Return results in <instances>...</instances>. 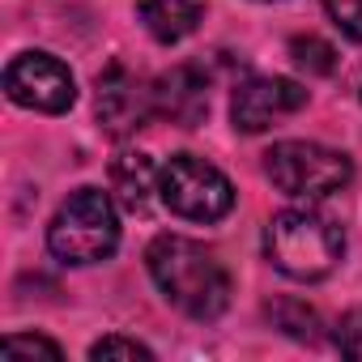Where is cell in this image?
Instances as JSON below:
<instances>
[{
    "mask_svg": "<svg viewBox=\"0 0 362 362\" xmlns=\"http://www.w3.org/2000/svg\"><path fill=\"white\" fill-rule=\"evenodd\" d=\"M153 103H158V115L184 124V128H197L209 111V81L201 77V69L179 64L153 81Z\"/></svg>",
    "mask_w": 362,
    "mask_h": 362,
    "instance_id": "9",
    "label": "cell"
},
{
    "mask_svg": "<svg viewBox=\"0 0 362 362\" xmlns=\"http://www.w3.org/2000/svg\"><path fill=\"white\" fill-rule=\"evenodd\" d=\"M332 341H337V349H341L345 358H362V307H354V311L341 315Z\"/></svg>",
    "mask_w": 362,
    "mask_h": 362,
    "instance_id": "17",
    "label": "cell"
},
{
    "mask_svg": "<svg viewBox=\"0 0 362 362\" xmlns=\"http://www.w3.org/2000/svg\"><path fill=\"white\" fill-rule=\"evenodd\" d=\"M94 107H98V124L111 132V136H128L136 128H145L153 115H158V103H153V86L145 77H136L132 69L124 64H111L107 73H98V86H94Z\"/></svg>",
    "mask_w": 362,
    "mask_h": 362,
    "instance_id": "7",
    "label": "cell"
},
{
    "mask_svg": "<svg viewBox=\"0 0 362 362\" xmlns=\"http://www.w3.org/2000/svg\"><path fill=\"white\" fill-rule=\"evenodd\" d=\"M136 18L153 43L170 47V43H184L188 35H197V26L205 18V0H141Z\"/></svg>",
    "mask_w": 362,
    "mask_h": 362,
    "instance_id": "10",
    "label": "cell"
},
{
    "mask_svg": "<svg viewBox=\"0 0 362 362\" xmlns=\"http://www.w3.org/2000/svg\"><path fill=\"white\" fill-rule=\"evenodd\" d=\"M269 184L294 201H324L341 188H349L354 162L341 149H328L320 141H277L264 153Z\"/></svg>",
    "mask_w": 362,
    "mask_h": 362,
    "instance_id": "4",
    "label": "cell"
},
{
    "mask_svg": "<svg viewBox=\"0 0 362 362\" xmlns=\"http://www.w3.org/2000/svg\"><path fill=\"white\" fill-rule=\"evenodd\" d=\"M290 56H294V64L307 69V73H332V69H337V52H332V43H324V39H315V35H298V39H290Z\"/></svg>",
    "mask_w": 362,
    "mask_h": 362,
    "instance_id": "13",
    "label": "cell"
},
{
    "mask_svg": "<svg viewBox=\"0 0 362 362\" xmlns=\"http://www.w3.org/2000/svg\"><path fill=\"white\" fill-rule=\"evenodd\" d=\"M5 94L26 111L64 115L77 103V81H73L69 64L56 60L52 52H22L5 69Z\"/></svg>",
    "mask_w": 362,
    "mask_h": 362,
    "instance_id": "6",
    "label": "cell"
},
{
    "mask_svg": "<svg viewBox=\"0 0 362 362\" xmlns=\"http://www.w3.org/2000/svg\"><path fill=\"white\" fill-rule=\"evenodd\" d=\"M5 358H9V362H26V358H52V362H60L64 349H60L56 341H47V337L13 332V337H5Z\"/></svg>",
    "mask_w": 362,
    "mask_h": 362,
    "instance_id": "14",
    "label": "cell"
},
{
    "mask_svg": "<svg viewBox=\"0 0 362 362\" xmlns=\"http://www.w3.org/2000/svg\"><path fill=\"white\" fill-rule=\"evenodd\" d=\"M307 107V90L290 77H247L230 98V119L239 132L256 136Z\"/></svg>",
    "mask_w": 362,
    "mask_h": 362,
    "instance_id": "8",
    "label": "cell"
},
{
    "mask_svg": "<svg viewBox=\"0 0 362 362\" xmlns=\"http://www.w3.org/2000/svg\"><path fill=\"white\" fill-rule=\"evenodd\" d=\"M158 175L162 170H153V162L136 149H124L115 162H111V188H115V197H119V205L128 209V214H145L149 209V201H153V192H158Z\"/></svg>",
    "mask_w": 362,
    "mask_h": 362,
    "instance_id": "11",
    "label": "cell"
},
{
    "mask_svg": "<svg viewBox=\"0 0 362 362\" xmlns=\"http://www.w3.org/2000/svg\"><path fill=\"white\" fill-rule=\"evenodd\" d=\"M324 9L345 39L362 43V0H324Z\"/></svg>",
    "mask_w": 362,
    "mask_h": 362,
    "instance_id": "16",
    "label": "cell"
},
{
    "mask_svg": "<svg viewBox=\"0 0 362 362\" xmlns=\"http://www.w3.org/2000/svg\"><path fill=\"white\" fill-rule=\"evenodd\" d=\"M264 256L290 281H324L345 256V235L311 209H281L264 226Z\"/></svg>",
    "mask_w": 362,
    "mask_h": 362,
    "instance_id": "2",
    "label": "cell"
},
{
    "mask_svg": "<svg viewBox=\"0 0 362 362\" xmlns=\"http://www.w3.org/2000/svg\"><path fill=\"white\" fill-rule=\"evenodd\" d=\"M269 320H273L277 328H286L290 337H298V341H315V328H320L315 311H311L307 303H298V298H277V303H269Z\"/></svg>",
    "mask_w": 362,
    "mask_h": 362,
    "instance_id": "12",
    "label": "cell"
},
{
    "mask_svg": "<svg viewBox=\"0 0 362 362\" xmlns=\"http://www.w3.org/2000/svg\"><path fill=\"white\" fill-rule=\"evenodd\" d=\"M158 197L170 214L188 222H218L235 209V184L205 158L175 153L158 175Z\"/></svg>",
    "mask_w": 362,
    "mask_h": 362,
    "instance_id": "5",
    "label": "cell"
},
{
    "mask_svg": "<svg viewBox=\"0 0 362 362\" xmlns=\"http://www.w3.org/2000/svg\"><path fill=\"white\" fill-rule=\"evenodd\" d=\"M145 269L162 298L188 320H218L230 307V273L226 264L188 235H158L145 247Z\"/></svg>",
    "mask_w": 362,
    "mask_h": 362,
    "instance_id": "1",
    "label": "cell"
},
{
    "mask_svg": "<svg viewBox=\"0 0 362 362\" xmlns=\"http://www.w3.org/2000/svg\"><path fill=\"white\" fill-rule=\"evenodd\" d=\"M47 247L64 264H98L119 247V214L103 188H77L47 226Z\"/></svg>",
    "mask_w": 362,
    "mask_h": 362,
    "instance_id": "3",
    "label": "cell"
},
{
    "mask_svg": "<svg viewBox=\"0 0 362 362\" xmlns=\"http://www.w3.org/2000/svg\"><path fill=\"white\" fill-rule=\"evenodd\" d=\"M90 358H94V362H111V358H132V362L141 358V362H153V349L141 345V341H132V337L111 332V337H103V341L90 345Z\"/></svg>",
    "mask_w": 362,
    "mask_h": 362,
    "instance_id": "15",
    "label": "cell"
}]
</instances>
